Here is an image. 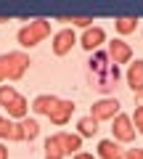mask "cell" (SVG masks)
I'll return each mask as SVG.
<instances>
[{"label": "cell", "instance_id": "6da1fadb", "mask_svg": "<svg viewBox=\"0 0 143 159\" xmlns=\"http://www.w3.org/2000/svg\"><path fill=\"white\" fill-rule=\"evenodd\" d=\"M122 72L117 64H111L109 53L106 51H93L90 61H87V80H90V88H96L98 93H111L119 82Z\"/></svg>", "mask_w": 143, "mask_h": 159}, {"label": "cell", "instance_id": "7a4b0ae2", "mask_svg": "<svg viewBox=\"0 0 143 159\" xmlns=\"http://www.w3.org/2000/svg\"><path fill=\"white\" fill-rule=\"evenodd\" d=\"M29 56L24 51H11L0 56V85L6 82H16V80L24 77V72L29 69Z\"/></svg>", "mask_w": 143, "mask_h": 159}, {"label": "cell", "instance_id": "3957f363", "mask_svg": "<svg viewBox=\"0 0 143 159\" xmlns=\"http://www.w3.org/2000/svg\"><path fill=\"white\" fill-rule=\"evenodd\" d=\"M45 37H51V21L48 19H32L29 24H24L16 32V40L21 48H34V45H40Z\"/></svg>", "mask_w": 143, "mask_h": 159}, {"label": "cell", "instance_id": "277c9868", "mask_svg": "<svg viewBox=\"0 0 143 159\" xmlns=\"http://www.w3.org/2000/svg\"><path fill=\"white\" fill-rule=\"evenodd\" d=\"M111 133H114V138H111V141H117L119 146H122V143L135 141V127H132V119L127 117V114H122V111L111 119Z\"/></svg>", "mask_w": 143, "mask_h": 159}, {"label": "cell", "instance_id": "5b68a950", "mask_svg": "<svg viewBox=\"0 0 143 159\" xmlns=\"http://www.w3.org/2000/svg\"><path fill=\"white\" fill-rule=\"evenodd\" d=\"M117 114H119V101H117V98H111V96H103L101 101L93 103L90 117L96 119V122H106V119H114Z\"/></svg>", "mask_w": 143, "mask_h": 159}, {"label": "cell", "instance_id": "8992f818", "mask_svg": "<svg viewBox=\"0 0 143 159\" xmlns=\"http://www.w3.org/2000/svg\"><path fill=\"white\" fill-rule=\"evenodd\" d=\"M74 45H77V34H74V29H72V27L58 29V32L53 34V43H51V48H53L56 56H66Z\"/></svg>", "mask_w": 143, "mask_h": 159}, {"label": "cell", "instance_id": "52a82bcc", "mask_svg": "<svg viewBox=\"0 0 143 159\" xmlns=\"http://www.w3.org/2000/svg\"><path fill=\"white\" fill-rule=\"evenodd\" d=\"M82 48H85L87 53H93V51H101V45L106 43V29L103 27H98V24H93V27H87L85 32H82V37L77 40Z\"/></svg>", "mask_w": 143, "mask_h": 159}, {"label": "cell", "instance_id": "ba28073f", "mask_svg": "<svg viewBox=\"0 0 143 159\" xmlns=\"http://www.w3.org/2000/svg\"><path fill=\"white\" fill-rule=\"evenodd\" d=\"M106 53H109L111 64H117V66H119V64H130V61H132V48L127 45L125 40H119V37L109 43V51H106Z\"/></svg>", "mask_w": 143, "mask_h": 159}, {"label": "cell", "instance_id": "9c48e42d", "mask_svg": "<svg viewBox=\"0 0 143 159\" xmlns=\"http://www.w3.org/2000/svg\"><path fill=\"white\" fill-rule=\"evenodd\" d=\"M74 109H77L74 101H61V98H58V103L53 106V111L48 114V119H51L56 127H64V125L69 122V117L74 114Z\"/></svg>", "mask_w": 143, "mask_h": 159}, {"label": "cell", "instance_id": "30bf717a", "mask_svg": "<svg viewBox=\"0 0 143 159\" xmlns=\"http://www.w3.org/2000/svg\"><path fill=\"white\" fill-rule=\"evenodd\" d=\"M125 80H127V85H130L132 93H143V61L141 58L130 61V66L125 72Z\"/></svg>", "mask_w": 143, "mask_h": 159}, {"label": "cell", "instance_id": "8fae6325", "mask_svg": "<svg viewBox=\"0 0 143 159\" xmlns=\"http://www.w3.org/2000/svg\"><path fill=\"white\" fill-rule=\"evenodd\" d=\"M96 159H125V148L117 141H111V138H103V141L98 143Z\"/></svg>", "mask_w": 143, "mask_h": 159}, {"label": "cell", "instance_id": "7c38bea8", "mask_svg": "<svg viewBox=\"0 0 143 159\" xmlns=\"http://www.w3.org/2000/svg\"><path fill=\"white\" fill-rule=\"evenodd\" d=\"M56 141H58V146H61L64 154H77V151L82 148V138L77 135V133L61 130V133H56Z\"/></svg>", "mask_w": 143, "mask_h": 159}, {"label": "cell", "instance_id": "4fadbf2b", "mask_svg": "<svg viewBox=\"0 0 143 159\" xmlns=\"http://www.w3.org/2000/svg\"><path fill=\"white\" fill-rule=\"evenodd\" d=\"M56 103H58L56 96H51V93H40V96L32 101V111H34V114H45V117H48V114L53 111Z\"/></svg>", "mask_w": 143, "mask_h": 159}, {"label": "cell", "instance_id": "5bb4252c", "mask_svg": "<svg viewBox=\"0 0 143 159\" xmlns=\"http://www.w3.org/2000/svg\"><path fill=\"white\" fill-rule=\"evenodd\" d=\"M16 125H19V135H21V141H29V143H32L34 138L40 135V125H37V119L24 117V119H19Z\"/></svg>", "mask_w": 143, "mask_h": 159}, {"label": "cell", "instance_id": "9a60e30c", "mask_svg": "<svg viewBox=\"0 0 143 159\" xmlns=\"http://www.w3.org/2000/svg\"><path fill=\"white\" fill-rule=\"evenodd\" d=\"M6 111H8V119H13V122H19V119L29 117V103H27V98H24V96H19L16 101H13L11 106L6 109Z\"/></svg>", "mask_w": 143, "mask_h": 159}, {"label": "cell", "instance_id": "2e32d148", "mask_svg": "<svg viewBox=\"0 0 143 159\" xmlns=\"http://www.w3.org/2000/svg\"><path fill=\"white\" fill-rule=\"evenodd\" d=\"M98 130H101V127H98V122L90 114H87V117H80V122H77V135L80 138H93V135H98Z\"/></svg>", "mask_w": 143, "mask_h": 159}, {"label": "cell", "instance_id": "e0dca14e", "mask_svg": "<svg viewBox=\"0 0 143 159\" xmlns=\"http://www.w3.org/2000/svg\"><path fill=\"white\" fill-rule=\"evenodd\" d=\"M0 138H3V141H21V135H19V125L13 122V119L3 117V122H0Z\"/></svg>", "mask_w": 143, "mask_h": 159}, {"label": "cell", "instance_id": "ac0fdd59", "mask_svg": "<svg viewBox=\"0 0 143 159\" xmlns=\"http://www.w3.org/2000/svg\"><path fill=\"white\" fill-rule=\"evenodd\" d=\"M135 27H138V19H135V16H117V19H114V29H117L119 34L135 32Z\"/></svg>", "mask_w": 143, "mask_h": 159}, {"label": "cell", "instance_id": "d6986e66", "mask_svg": "<svg viewBox=\"0 0 143 159\" xmlns=\"http://www.w3.org/2000/svg\"><path fill=\"white\" fill-rule=\"evenodd\" d=\"M56 21H61V24H72V29L74 27H80V29H87V27H93V16H58Z\"/></svg>", "mask_w": 143, "mask_h": 159}, {"label": "cell", "instance_id": "ffe728a7", "mask_svg": "<svg viewBox=\"0 0 143 159\" xmlns=\"http://www.w3.org/2000/svg\"><path fill=\"white\" fill-rule=\"evenodd\" d=\"M64 157H66V154L61 151V146H58L56 135L45 138V159H64Z\"/></svg>", "mask_w": 143, "mask_h": 159}, {"label": "cell", "instance_id": "44dd1931", "mask_svg": "<svg viewBox=\"0 0 143 159\" xmlns=\"http://www.w3.org/2000/svg\"><path fill=\"white\" fill-rule=\"evenodd\" d=\"M16 98H19V90L13 85H0V106L3 109H8Z\"/></svg>", "mask_w": 143, "mask_h": 159}, {"label": "cell", "instance_id": "7402d4cb", "mask_svg": "<svg viewBox=\"0 0 143 159\" xmlns=\"http://www.w3.org/2000/svg\"><path fill=\"white\" fill-rule=\"evenodd\" d=\"M132 127H135V133H141V135H143V106H138L135 109V114H132Z\"/></svg>", "mask_w": 143, "mask_h": 159}, {"label": "cell", "instance_id": "603a6c76", "mask_svg": "<svg viewBox=\"0 0 143 159\" xmlns=\"http://www.w3.org/2000/svg\"><path fill=\"white\" fill-rule=\"evenodd\" d=\"M125 159H143V148H130V151H125Z\"/></svg>", "mask_w": 143, "mask_h": 159}, {"label": "cell", "instance_id": "cb8c5ba5", "mask_svg": "<svg viewBox=\"0 0 143 159\" xmlns=\"http://www.w3.org/2000/svg\"><path fill=\"white\" fill-rule=\"evenodd\" d=\"M72 159H96V154H90V151H77Z\"/></svg>", "mask_w": 143, "mask_h": 159}, {"label": "cell", "instance_id": "d4e9b609", "mask_svg": "<svg viewBox=\"0 0 143 159\" xmlns=\"http://www.w3.org/2000/svg\"><path fill=\"white\" fill-rule=\"evenodd\" d=\"M0 159H8V148L3 146V143H0Z\"/></svg>", "mask_w": 143, "mask_h": 159}, {"label": "cell", "instance_id": "484cf974", "mask_svg": "<svg viewBox=\"0 0 143 159\" xmlns=\"http://www.w3.org/2000/svg\"><path fill=\"white\" fill-rule=\"evenodd\" d=\"M135 106H143V93H135Z\"/></svg>", "mask_w": 143, "mask_h": 159}, {"label": "cell", "instance_id": "4316f807", "mask_svg": "<svg viewBox=\"0 0 143 159\" xmlns=\"http://www.w3.org/2000/svg\"><path fill=\"white\" fill-rule=\"evenodd\" d=\"M0 122H3V114H0Z\"/></svg>", "mask_w": 143, "mask_h": 159}]
</instances>
